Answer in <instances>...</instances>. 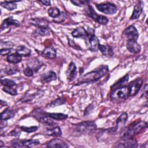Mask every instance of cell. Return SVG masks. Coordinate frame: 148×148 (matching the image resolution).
Masks as SVG:
<instances>
[{"label": "cell", "mask_w": 148, "mask_h": 148, "mask_svg": "<svg viewBox=\"0 0 148 148\" xmlns=\"http://www.w3.org/2000/svg\"><path fill=\"white\" fill-rule=\"evenodd\" d=\"M108 71V66L102 65L98 69L92 71L81 76L77 80V84L95 82L105 76Z\"/></svg>", "instance_id": "1"}, {"label": "cell", "mask_w": 148, "mask_h": 148, "mask_svg": "<svg viewBox=\"0 0 148 148\" xmlns=\"http://www.w3.org/2000/svg\"><path fill=\"white\" fill-rule=\"evenodd\" d=\"M147 124L145 121H139L127 127L121 134V139L132 138L134 136L147 128Z\"/></svg>", "instance_id": "2"}, {"label": "cell", "mask_w": 148, "mask_h": 148, "mask_svg": "<svg viewBox=\"0 0 148 148\" xmlns=\"http://www.w3.org/2000/svg\"><path fill=\"white\" fill-rule=\"evenodd\" d=\"M97 130V124L94 121H84L76 124L74 128V132L77 135H90Z\"/></svg>", "instance_id": "3"}, {"label": "cell", "mask_w": 148, "mask_h": 148, "mask_svg": "<svg viewBox=\"0 0 148 148\" xmlns=\"http://www.w3.org/2000/svg\"><path fill=\"white\" fill-rule=\"evenodd\" d=\"M130 97L128 86H123L114 88L110 93V99L114 103H120L126 100Z\"/></svg>", "instance_id": "4"}, {"label": "cell", "mask_w": 148, "mask_h": 148, "mask_svg": "<svg viewBox=\"0 0 148 148\" xmlns=\"http://www.w3.org/2000/svg\"><path fill=\"white\" fill-rule=\"evenodd\" d=\"M84 7V12L86 14L88 17L93 19L94 21H95L96 22L102 25H106L109 22L108 18L104 16L98 14L95 12V10L92 8V6L90 4H88V2L86 5H85Z\"/></svg>", "instance_id": "5"}, {"label": "cell", "mask_w": 148, "mask_h": 148, "mask_svg": "<svg viewBox=\"0 0 148 148\" xmlns=\"http://www.w3.org/2000/svg\"><path fill=\"white\" fill-rule=\"evenodd\" d=\"M87 32L88 35L84 39L86 46L88 49L91 51H97L99 45V40L98 38L95 35L93 29L88 28Z\"/></svg>", "instance_id": "6"}, {"label": "cell", "mask_w": 148, "mask_h": 148, "mask_svg": "<svg viewBox=\"0 0 148 148\" xmlns=\"http://www.w3.org/2000/svg\"><path fill=\"white\" fill-rule=\"evenodd\" d=\"M32 115L39 122L45 125L53 126L54 124H56V123L54 121V120H55L48 116L46 114V112H44L38 109L34 110V112H32Z\"/></svg>", "instance_id": "7"}, {"label": "cell", "mask_w": 148, "mask_h": 148, "mask_svg": "<svg viewBox=\"0 0 148 148\" xmlns=\"http://www.w3.org/2000/svg\"><path fill=\"white\" fill-rule=\"evenodd\" d=\"M43 91L40 89L32 90L27 91L24 96L22 97L20 101L22 102H32L38 101L43 95Z\"/></svg>", "instance_id": "8"}, {"label": "cell", "mask_w": 148, "mask_h": 148, "mask_svg": "<svg viewBox=\"0 0 148 148\" xmlns=\"http://www.w3.org/2000/svg\"><path fill=\"white\" fill-rule=\"evenodd\" d=\"M122 37L127 40H135L138 39L139 37V34L138 30L134 25H130L127 27L123 32Z\"/></svg>", "instance_id": "9"}, {"label": "cell", "mask_w": 148, "mask_h": 148, "mask_svg": "<svg viewBox=\"0 0 148 148\" xmlns=\"http://www.w3.org/2000/svg\"><path fill=\"white\" fill-rule=\"evenodd\" d=\"M96 8L99 11L106 14H114L117 11L116 6L110 2L97 4Z\"/></svg>", "instance_id": "10"}, {"label": "cell", "mask_w": 148, "mask_h": 148, "mask_svg": "<svg viewBox=\"0 0 148 148\" xmlns=\"http://www.w3.org/2000/svg\"><path fill=\"white\" fill-rule=\"evenodd\" d=\"M143 79L142 78H137L130 82L128 85L130 96L136 95L143 84Z\"/></svg>", "instance_id": "11"}, {"label": "cell", "mask_w": 148, "mask_h": 148, "mask_svg": "<svg viewBox=\"0 0 148 148\" xmlns=\"http://www.w3.org/2000/svg\"><path fill=\"white\" fill-rule=\"evenodd\" d=\"M128 119V114L127 113H122L117 119L116 120V125L115 127L111 128L110 130H108L109 132L114 133L116 132L120 129H121L124 125L125 124L127 120Z\"/></svg>", "instance_id": "12"}, {"label": "cell", "mask_w": 148, "mask_h": 148, "mask_svg": "<svg viewBox=\"0 0 148 148\" xmlns=\"http://www.w3.org/2000/svg\"><path fill=\"white\" fill-rule=\"evenodd\" d=\"M138 146V142L134 138L127 139H121V141L116 146L117 147H137Z\"/></svg>", "instance_id": "13"}, {"label": "cell", "mask_w": 148, "mask_h": 148, "mask_svg": "<svg viewBox=\"0 0 148 148\" xmlns=\"http://www.w3.org/2000/svg\"><path fill=\"white\" fill-rule=\"evenodd\" d=\"M65 73L66 78L69 82H72L74 80L77 75L76 66L74 62H71L69 64Z\"/></svg>", "instance_id": "14"}, {"label": "cell", "mask_w": 148, "mask_h": 148, "mask_svg": "<svg viewBox=\"0 0 148 148\" xmlns=\"http://www.w3.org/2000/svg\"><path fill=\"white\" fill-rule=\"evenodd\" d=\"M42 56L46 59H54L56 57V49L52 46L45 47L41 53Z\"/></svg>", "instance_id": "15"}, {"label": "cell", "mask_w": 148, "mask_h": 148, "mask_svg": "<svg viewBox=\"0 0 148 148\" xmlns=\"http://www.w3.org/2000/svg\"><path fill=\"white\" fill-rule=\"evenodd\" d=\"M12 25L19 27L20 25V23L18 20L14 19L12 17H8L2 21L1 25V31H2Z\"/></svg>", "instance_id": "16"}, {"label": "cell", "mask_w": 148, "mask_h": 148, "mask_svg": "<svg viewBox=\"0 0 148 148\" xmlns=\"http://www.w3.org/2000/svg\"><path fill=\"white\" fill-rule=\"evenodd\" d=\"M43 62L36 58H33L27 61V66L34 72H37L42 66Z\"/></svg>", "instance_id": "17"}, {"label": "cell", "mask_w": 148, "mask_h": 148, "mask_svg": "<svg viewBox=\"0 0 148 148\" xmlns=\"http://www.w3.org/2000/svg\"><path fill=\"white\" fill-rule=\"evenodd\" d=\"M29 23L37 28H47L49 25V21L43 18H32Z\"/></svg>", "instance_id": "18"}, {"label": "cell", "mask_w": 148, "mask_h": 148, "mask_svg": "<svg viewBox=\"0 0 148 148\" xmlns=\"http://www.w3.org/2000/svg\"><path fill=\"white\" fill-rule=\"evenodd\" d=\"M57 79L56 73L53 71H49L43 73L40 76V82L43 83H47Z\"/></svg>", "instance_id": "19"}, {"label": "cell", "mask_w": 148, "mask_h": 148, "mask_svg": "<svg viewBox=\"0 0 148 148\" xmlns=\"http://www.w3.org/2000/svg\"><path fill=\"white\" fill-rule=\"evenodd\" d=\"M126 47L127 50L134 54L138 53L140 52L141 47L140 45L135 40H129L127 41Z\"/></svg>", "instance_id": "20"}, {"label": "cell", "mask_w": 148, "mask_h": 148, "mask_svg": "<svg viewBox=\"0 0 148 148\" xmlns=\"http://www.w3.org/2000/svg\"><path fill=\"white\" fill-rule=\"evenodd\" d=\"M71 35L74 38L85 39L88 36V33L83 27H77L71 32Z\"/></svg>", "instance_id": "21"}, {"label": "cell", "mask_w": 148, "mask_h": 148, "mask_svg": "<svg viewBox=\"0 0 148 148\" xmlns=\"http://www.w3.org/2000/svg\"><path fill=\"white\" fill-rule=\"evenodd\" d=\"M143 3L142 1H139L138 2L137 4H136L134 8V10L132 13L131 16L130 17L131 20H136L138 19L143 10Z\"/></svg>", "instance_id": "22"}, {"label": "cell", "mask_w": 148, "mask_h": 148, "mask_svg": "<svg viewBox=\"0 0 148 148\" xmlns=\"http://www.w3.org/2000/svg\"><path fill=\"white\" fill-rule=\"evenodd\" d=\"M47 147H59V148H65L68 147V145L62 140L60 139H54L50 140L47 144Z\"/></svg>", "instance_id": "23"}, {"label": "cell", "mask_w": 148, "mask_h": 148, "mask_svg": "<svg viewBox=\"0 0 148 148\" xmlns=\"http://www.w3.org/2000/svg\"><path fill=\"white\" fill-rule=\"evenodd\" d=\"M16 53L23 57H27L31 55V50L25 46H19L16 49Z\"/></svg>", "instance_id": "24"}, {"label": "cell", "mask_w": 148, "mask_h": 148, "mask_svg": "<svg viewBox=\"0 0 148 148\" xmlns=\"http://www.w3.org/2000/svg\"><path fill=\"white\" fill-rule=\"evenodd\" d=\"M98 50L101 51L103 55L105 56H113V51L112 48L108 46V45H99Z\"/></svg>", "instance_id": "25"}, {"label": "cell", "mask_w": 148, "mask_h": 148, "mask_svg": "<svg viewBox=\"0 0 148 148\" xmlns=\"http://www.w3.org/2000/svg\"><path fill=\"white\" fill-rule=\"evenodd\" d=\"M45 134L49 136L58 137L62 135V131L59 127H55L54 128L47 130L45 131Z\"/></svg>", "instance_id": "26"}, {"label": "cell", "mask_w": 148, "mask_h": 148, "mask_svg": "<svg viewBox=\"0 0 148 148\" xmlns=\"http://www.w3.org/2000/svg\"><path fill=\"white\" fill-rule=\"evenodd\" d=\"M50 35V31L47 28H36L33 32L32 35L36 36H45Z\"/></svg>", "instance_id": "27"}, {"label": "cell", "mask_w": 148, "mask_h": 148, "mask_svg": "<svg viewBox=\"0 0 148 148\" xmlns=\"http://www.w3.org/2000/svg\"><path fill=\"white\" fill-rule=\"evenodd\" d=\"M14 112L10 109V108H7L5 109L0 114L1 117V120H7L8 119H10L12 118L14 116Z\"/></svg>", "instance_id": "28"}, {"label": "cell", "mask_w": 148, "mask_h": 148, "mask_svg": "<svg viewBox=\"0 0 148 148\" xmlns=\"http://www.w3.org/2000/svg\"><path fill=\"white\" fill-rule=\"evenodd\" d=\"M22 60V57L17 53H13L8 55L6 57V61L10 64H17L21 62Z\"/></svg>", "instance_id": "29"}, {"label": "cell", "mask_w": 148, "mask_h": 148, "mask_svg": "<svg viewBox=\"0 0 148 148\" xmlns=\"http://www.w3.org/2000/svg\"><path fill=\"white\" fill-rule=\"evenodd\" d=\"M18 2L17 1H5L3 2H1V6L8 10L12 11L15 9L17 8V4L16 2Z\"/></svg>", "instance_id": "30"}, {"label": "cell", "mask_w": 148, "mask_h": 148, "mask_svg": "<svg viewBox=\"0 0 148 148\" xmlns=\"http://www.w3.org/2000/svg\"><path fill=\"white\" fill-rule=\"evenodd\" d=\"M46 114L50 117L53 119L55 120H62L68 118V115L60 113H46Z\"/></svg>", "instance_id": "31"}, {"label": "cell", "mask_w": 148, "mask_h": 148, "mask_svg": "<svg viewBox=\"0 0 148 148\" xmlns=\"http://www.w3.org/2000/svg\"><path fill=\"white\" fill-rule=\"evenodd\" d=\"M39 143V140L38 139L23 140V146L25 147H32L38 145Z\"/></svg>", "instance_id": "32"}, {"label": "cell", "mask_w": 148, "mask_h": 148, "mask_svg": "<svg viewBox=\"0 0 148 148\" xmlns=\"http://www.w3.org/2000/svg\"><path fill=\"white\" fill-rule=\"evenodd\" d=\"M61 12L60 10V9L58 8L55 6L50 8L47 10L49 16L54 18L56 17H57L61 14Z\"/></svg>", "instance_id": "33"}, {"label": "cell", "mask_w": 148, "mask_h": 148, "mask_svg": "<svg viewBox=\"0 0 148 148\" xmlns=\"http://www.w3.org/2000/svg\"><path fill=\"white\" fill-rule=\"evenodd\" d=\"M128 79H129V76L128 75H126L125 76H124V77H123L122 78H121L120 79H119L116 83H115L114 84H113L112 86H111V89H113V88H117V87H119V86H121L122 85H123L124 84L126 83L128 80Z\"/></svg>", "instance_id": "34"}, {"label": "cell", "mask_w": 148, "mask_h": 148, "mask_svg": "<svg viewBox=\"0 0 148 148\" xmlns=\"http://www.w3.org/2000/svg\"><path fill=\"white\" fill-rule=\"evenodd\" d=\"M2 90L11 95H16L17 94L16 87L3 86L2 88Z\"/></svg>", "instance_id": "35"}, {"label": "cell", "mask_w": 148, "mask_h": 148, "mask_svg": "<svg viewBox=\"0 0 148 148\" xmlns=\"http://www.w3.org/2000/svg\"><path fill=\"white\" fill-rule=\"evenodd\" d=\"M65 102V99H64L62 97H58V98H56V99H54V101H53L50 103V108H54V107L58 106L59 105H62Z\"/></svg>", "instance_id": "36"}, {"label": "cell", "mask_w": 148, "mask_h": 148, "mask_svg": "<svg viewBox=\"0 0 148 148\" xmlns=\"http://www.w3.org/2000/svg\"><path fill=\"white\" fill-rule=\"evenodd\" d=\"M1 83L3 86H9V87H16L17 84L15 82L9 79H1Z\"/></svg>", "instance_id": "37"}, {"label": "cell", "mask_w": 148, "mask_h": 148, "mask_svg": "<svg viewBox=\"0 0 148 148\" xmlns=\"http://www.w3.org/2000/svg\"><path fill=\"white\" fill-rule=\"evenodd\" d=\"M66 17L67 15L66 13H65L64 12H61V14L57 17L53 18V21L56 23H61L66 20Z\"/></svg>", "instance_id": "38"}, {"label": "cell", "mask_w": 148, "mask_h": 148, "mask_svg": "<svg viewBox=\"0 0 148 148\" xmlns=\"http://www.w3.org/2000/svg\"><path fill=\"white\" fill-rule=\"evenodd\" d=\"M17 68L14 66H8L4 69V72L8 75H12L15 74L17 72Z\"/></svg>", "instance_id": "39"}, {"label": "cell", "mask_w": 148, "mask_h": 148, "mask_svg": "<svg viewBox=\"0 0 148 148\" xmlns=\"http://www.w3.org/2000/svg\"><path fill=\"white\" fill-rule=\"evenodd\" d=\"M38 129V126H32V127H25V126H21L20 127V130L21 131L26 132H28V133L34 132L37 131Z\"/></svg>", "instance_id": "40"}, {"label": "cell", "mask_w": 148, "mask_h": 148, "mask_svg": "<svg viewBox=\"0 0 148 148\" xmlns=\"http://www.w3.org/2000/svg\"><path fill=\"white\" fill-rule=\"evenodd\" d=\"M10 145L13 147H23V140L20 139H14L12 140Z\"/></svg>", "instance_id": "41"}, {"label": "cell", "mask_w": 148, "mask_h": 148, "mask_svg": "<svg viewBox=\"0 0 148 148\" xmlns=\"http://www.w3.org/2000/svg\"><path fill=\"white\" fill-rule=\"evenodd\" d=\"M13 46H14V44L11 42H9V41L1 42V49H12Z\"/></svg>", "instance_id": "42"}, {"label": "cell", "mask_w": 148, "mask_h": 148, "mask_svg": "<svg viewBox=\"0 0 148 148\" xmlns=\"http://www.w3.org/2000/svg\"><path fill=\"white\" fill-rule=\"evenodd\" d=\"M71 2L73 5L79 7L84 6L85 5H86L88 2V1H71Z\"/></svg>", "instance_id": "43"}, {"label": "cell", "mask_w": 148, "mask_h": 148, "mask_svg": "<svg viewBox=\"0 0 148 148\" xmlns=\"http://www.w3.org/2000/svg\"><path fill=\"white\" fill-rule=\"evenodd\" d=\"M23 72L24 73V75L26 76H28V77H31L32 76H33L34 75V71L30 69L29 68H28V66H27L26 68H25L23 70Z\"/></svg>", "instance_id": "44"}, {"label": "cell", "mask_w": 148, "mask_h": 148, "mask_svg": "<svg viewBox=\"0 0 148 148\" xmlns=\"http://www.w3.org/2000/svg\"><path fill=\"white\" fill-rule=\"evenodd\" d=\"M94 106L92 104H90L88 106H87V107L85 109L84 112V116H87L88 115L90 114V113H91V112L94 109Z\"/></svg>", "instance_id": "45"}, {"label": "cell", "mask_w": 148, "mask_h": 148, "mask_svg": "<svg viewBox=\"0 0 148 148\" xmlns=\"http://www.w3.org/2000/svg\"><path fill=\"white\" fill-rule=\"evenodd\" d=\"M21 131L18 129H14L9 134V135L10 136H17V137H18L20 135V134H21Z\"/></svg>", "instance_id": "46"}, {"label": "cell", "mask_w": 148, "mask_h": 148, "mask_svg": "<svg viewBox=\"0 0 148 148\" xmlns=\"http://www.w3.org/2000/svg\"><path fill=\"white\" fill-rule=\"evenodd\" d=\"M68 43H69V45H70L71 47L76 49H81V48L79 47V46L77 45L75 43V41L72 39H69L68 38Z\"/></svg>", "instance_id": "47"}, {"label": "cell", "mask_w": 148, "mask_h": 148, "mask_svg": "<svg viewBox=\"0 0 148 148\" xmlns=\"http://www.w3.org/2000/svg\"><path fill=\"white\" fill-rule=\"evenodd\" d=\"M12 50H13V49H1L0 51L1 55V56L9 55V54L11 53Z\"/></svg>", "instance_id": "48"}, {"label": "cell", "mask_w": 148, "mask_h": 148, "mask_svg": "<svg viewBox=\"0 0 148 148\" xmlns=\"http://www.w3.org/2000/svg\"><path fill=\"white\" fill-rule=\"evenodd\" d=\"M143 96V97L147 98V84H145V86L143 88V90L142 91L141 97H142Z\"/></svg>", "instance_id": "49"}, {"label": "cell", "mask_w": 148, "mask_h": 148, "mask_svg": "<svg viewBox=\"0 0 148 148\" xmlns=\"http://www.w3.org/2000/svg\"><path fill=\"white\" fill-rule=\"evenodd\" d=\"M6 125H7V121L6 120H1V124H0L1 130H2V129L3 128H5Z\"/></svg>", "instance_id": "50"}, {"label": "cell", "mask_w": 148, "mask_h": 148, "mask_svg": "<svg viewBox=\"0 0 148 148\" xmlns=\"http://www.w3.org/2000/svg\"><path fill=\"white\" fill-rule=\"evenodd\" d=\"M39 2H41L45 6H49L50 5V1L49 0H39Z\"/></svg>", "instance_id": "51"}, {"label": "cell", "mask_w": 148, "mask_h": 148, "mask_svg": "<svg viewBox=\"0 0 148 148\" xmlns=\"http://www.w3.org/2000/svg\"><path fill=\"white\" fill-rule=\"evenodd\" d=\"M7 105V102L6 101H3L2 100L1 101V106L2 108L3 106H6Z\"/></svg>", "instance_id": "52"}, {"label": "cell", "mask_w": 148, "mask_h": 148, "mask_svg": "<svg viewBox=\"0 0 148 148\" xmlns=\"http://www.w3.org/2000/svg\"><path fill=\"white\" fill-rule=\"evenodd\" d=\"M3 142H2V140H1L0 141V147H2V146H3Z\"/></svg>", "instance_id": "53"}]
</instances>
